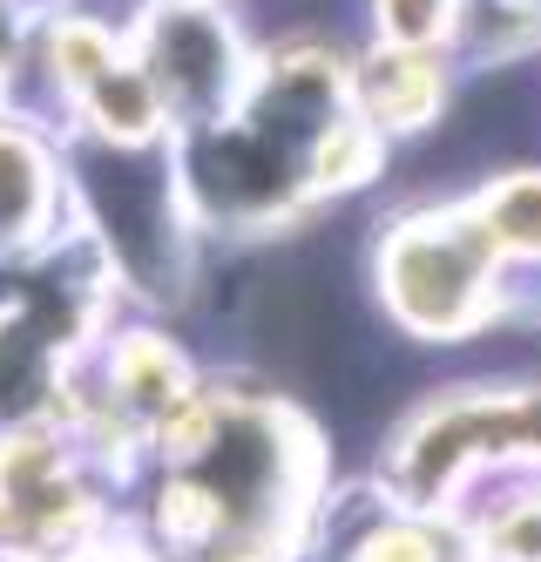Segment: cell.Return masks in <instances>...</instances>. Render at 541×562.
<instances>
[{"instance_id":"obj_1","label":"cell","mask_w":541,"mask_h":562,"mask_svg":"<svg viewBox=\"0 0 541 562\" xmlns=\"http://www.w3.org/2000/svg\"><path fill=\"white\" fill-rule=\"evenodd\" d=\"M372 299L393 333L461 346L501 326L508 265L494 258L467 196H433L372 231Z\"/></svg>"},{"instance_id":"obj_2","label":"cell","mask_w":541,"mask_h":562,"mask_svg":"<svg viewBox=\"0 0 541 562\" xmlns=\"http://www.w3.org/2000/svg\"><path fill=\"white\" fill-rule=\"evenodd\" d=\"M129 55L143 61L170 123L183 130L230 123L258 68V48L230 21V8H156V0H149L143 27L129 34Z\"/></svg>"},{"instance_id":"obj_3","label":"cell","mask_w":541,"mask_h":562,"mask_svg":"<svg viewBox=\"0 0 541 562\" xmlns=\"http://www.w3.org/2000/svg\"><path fill=\"white\" fill-rule=\"evenodd\" d=\"M453 109V61L447 55H413V48H365L352 61V115L380 136L406 143L447 123Z\"/></svg>"},{"instance_id":"obj_4","label":"cell","mask_w":541,"mask_h":562,"mask_svg":"<svg viewBox=\"0 0 541 562\" xmlns=\"http://www.w3.org/2000/svg\"><path fill=\"white\" fill-rule=\"evenodd\" d=\"M61 217V164L27 123H0V258L34 251Z\"/></svg>"},{"instance_id":"obj_5","label":"cell","mask_w":541,"mask_h":562,"mask_svg":"<svg viewBox=\"0 0 541 562\" xmlns=\"http://www.w3.org/2000/svg\"><path fill=\"white\" fill-rule=\"evenodd\" d=\"M461 196L474 224L487 231L494 258L508 271H541V164H501Z\"/></svg>"},{"instance_id":"obj_6","label":"cell","mask_w":541,"mask_h":562,"mask_svg":"<svg viewBox=\"0 0 541 562\" xmlns=\"http://www.w3.org/2000/svg\"><path fill=\"white\" fill-rule=\"evenodd\" d=\"M372 48L447 55V42L467 27V0H365Z\"/></svg>"},{"instance_id":"obj_7","label":"cell","mask_w":541,"mask_h":562,"mask_svg":"<svg viewBox=\"0 0 541 562\" xmlns=\"http://www.w3.org/2000/svg\"><path fill=\"white\" fill-rule=\"evenodd\" d=\"M474 562H541V488H508L474 521Z\"/></svg>"},{"instance_id":"obj_8","label":"cell","mask_w":541,"mask_h":562,"mask_svg":"<svg viewBox=\"0 0 541 562\" xmlns=\"http://www.w3.org/2000/svg\"><path fill=\"white\" fill-rule=\"evenodd\" d=\"M461 542H447L433 521H420V515H393V521H372V529H359L352 536V549H346V562H447Z\"/></svg>"},{"instance_id":"obj_9","label":"cell","mask_w":541,"mask_h":562,"mask_svg":"<svg viewBox=\"0 0 541 562\" xmlns=\"http://www.w3.org/2000/svg\"><path fill=\"white\" fill-rule=\"evenodd\" d=\"M156 8H230V0H156Z\"/></svg>"},{"instance_id":"obj_10","label":"cell","mask_w":541,"mask_h":562,"mask_svg":"<svg viewBox=\"0 0 541 562\" xmlns=\"http://www.w3.org/2000/svg\"><path fill=\"white\" fill-rule=\"evenodd\" d=\"M447 562H474V555H467V549H453V555H447Z\"/></svg>"},{"instance_id":"obj_11","label":"cell","mask_w":541,"mask_h":562,"mask_svg":"<svg viewBox=\"0 0 541 562\" xmlns=\"http://www.w3.org/2000/svg\"><path fill=\"white\" fill-rule=\"evenodd\" d=\"M0 8H14V0H0Z\"/></svg>"}]
</instances>
